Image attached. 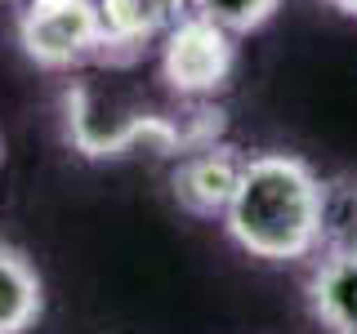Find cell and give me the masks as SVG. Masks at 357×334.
<instances>
[{
    "label": "cell",
    "instance_id": "10",
    "mask_svg": "<svg viewBox=\"0 0 357 334\" xmlns=\"http://www.w3.org/2000/svg\"><path fill=\"white\" fill-rule=\"evenodd\" d=\"M14 5H18V0H14Z\"/></svg>",
    "mask_w": 357,
    "mask_h": 334
},
{
    "label": "cell",
    "instance_id": "5",
    "mask_svg": "<svg viewBox=\"0 0 357 334\" xmlns=\"http://www.w3.org/2000/svg\"><path fill=\"white\" fill-rule=\"evenodd\" d=\"M308 312L326 334H357V241H326L304 281Z\"/></svg>",
    "mask_w": 357,
    "mask_h": 334
},
{
    "label": "cell",
    "instance_id": "1",
    "mask_svg": "<svg viewBox=\"0 0 357 334\" xmlns=\"http://www.w3.org/2000/svg\"><path fill=\"white\" fill-rule=\"evenodd\" d=\"M223 232L259 263H304L331 241V192L295 152L245 156L237 192L223 209Z\"/></svg>",
    "mask_w": 357,
    "mask_h": 334
},
{
    "label": "cell",
    "instance_id": "2",
    "mask_svg": "<svg viewBox=\"0 0 357 334\" xmlns=\"http://www.w3.org/2000/svg\"><path fill=\"white\" fill-rule=\"evenodd\" d=\"M14 40L36 72L72 76L103 58V9L98 0H18Z\"/></svg>",
    "mask_w": 357,
    "mask_h": 334
},
{
    "label": "cell",
    "instance_id": "4",
    "mask_svg": "<svg viewBox=\"0 0 357 334\" xmlns=\"http://www.w3.org/2000/svg\"><path fill=\"white\" fill-rule=\"evenodd\" d=\"M241 165H245V156L223 138L201 143V148L174 156V170H170L174 205L192 218H223L232 192H237Z\"/></svg>",
    "mask_w": 357,
    "mask_h": 334
},
{
    "label": "cell",
    "instance_id": "7",
    "mask_svg": "<svg viewBox=\"0 0 357 334\" xmlns=\"http://www.w3.org/2000/svg\"><path fill=\"white\" fill-rule=\"evenodd\" d=\"M45 317V281L27 250L0 241V334H31Z\"/></svg>",
    "mask_w": 357,
    "mask_h": 334
},
{
    "label": "cell",
    "instance_id": "6",
    "mask_svg": "<svg viewBox=\"0 0 357 334\" xmlns=\"http://www.w3.org/2000/svg\"><path fill=\"white\" fill-rule=\"evenodd\" d=\"M98 9H103V27H107V45H103L98 63L130 67L152 45H161V36L192 5L188 0H98Z\"/></svg>",
    "mask_w": 357,
    "mask_h": 334
},
{
    "label": "cell",
    "instance_id": "8",
    "mask_svg": "<svg viewBox=\"0 0 357 334\" xmlns=\"http://www.w3.org/2000/svg\"><path fill=\"white\" fill-rule=\"evenodd\" d=\"M197 14L215 18L219 27H228L232 36H250V31L268 27L282 9V0H188Z\"/></svg>",
    "mask_w": 357,
    "mask_h": 334
},
{
    "label": "cell",
    "instance_id": "3",
    "mask_svg": "<svg viewBox=\"0 0 357 334\" xmlns=\"http://www.w3.org/2000/svg\"><path fill=\"white\" fill-rule=\"evenodd\" d=\"M156 67L178 103H206L237 76V36L215 18L188 9L156 45Z\"/></svg>",
    "mask_w": 357,
    "mask_h": 334
},
{
    "label": "cell",
    "instance_id": "9",
    "mask_svg": "<svg viewBox=\"0 0 357 334\" xmlns=\"http://www.w3.org/2000/svg\"><path fill=\"white\" fill-rule=\"evenodd\" d=\"M326 5L335 14H344V18H357V0H326Z\"/></svg>",
    "mask_w": 357,
    "mask_h": 334
}]
</instances>
